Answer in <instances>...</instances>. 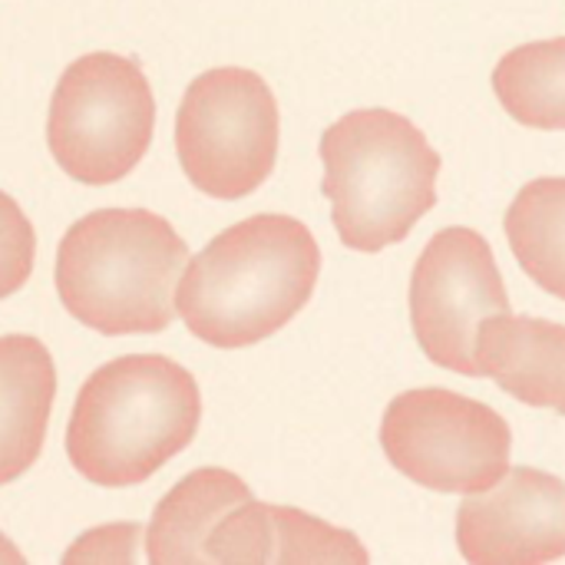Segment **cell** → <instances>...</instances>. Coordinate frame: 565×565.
<instances>
[{"instance_id": "cell-15", "label": "cell", "mask_w": 565, "mask_h": 565, "mask_svg": "<svg viewBox=\"0 0 565 565\" xmlns=\"http://www.w3.org/2000/svg\"><path fill=\"white\" fill-rule=\"evenodd\" d=\"M33 255H36V235L23 209L0 192V298L17 295L30 271H33Z\"/></svg>"}, {"instance_id": "cell-17", "label": "cell", "mask_w": 565, "mask_h": 565, "mask_svg": "<svg viewBox=\"0 0 565 565\" xmlns=\"http://www.w3.org/2000/svg\"><path fill=\"white\" fill-rule=\"evenodd\" d=\"M0 565H23V556H20V550L0 533Z\"/></svg>"}, {"instance_id": "cell-3", "label": "cell", "mask_w": 565, "mask_h": 565, "mask_svg": "<svg viewBox=\"0 0 565 565\" xmlns=\"http://www.w3.org/2000/svg\"><path fill=\"white\" fill-rule=\"evenodd\" d=\"M189 245L156 212L103 209L66 228L56 252V291L63 308L86 328L156 334L175 318L179 275Z\"/></svg>"}, {"instance_id": "cell-14", "label": "cell", "mask_w": 565, "mask_h": 565, "mask_svg": "<svg viewBox=\"0 0 565 565\" xmlns=\"http://www.w3.org/2000/svg\"><path fill=\"white\" fill-rule=\"evenodd\" d=\"M493 93L520 126L565 132V36L510 50L493 70Z\"/></svg>"}, {"instance_id": "cell-7", "label": "cell", "mask_w": 565, "mask_h": 565, "mask_svg": "<svg viewBox=\"0 0 565 565\" xmlns=\"http://www.w3.org/2000/svg\"><path fill=\"white\" fill-rule=\"evenodd\" d=\"M394 470L434 493H483L510 470V424L487 404L447 387L397 394L381 420Z\"/></svg>"}, {"instance_id": "cell-10", "label": "cell", "mask_w": 565, "mask_h": 565, "mask_svg": "<svg viewBox=\"0 0 565 565\" xmlns=\"http://www.w3.org/2000/svg\"><path fill=\"white\" fill-rule=\"evenodd\" d=\"M56 397V367L43 341L0 338V487L20 480L40 457Z\"/></svg>"}, {"instance_id": "cell-9", "label": "cell", "mask_w": 565, "mask_h": 565, "mask_svg": "<svg viewBox=\"0 0 565 565\" xmlns=\"http://www.w3.org/2000/svg\"><path fill=\"white\" fill-rule=\"evenodd\" d=\"M457 546L470 565H546L565 559V483L533 467L467 500L457 513Z\"/></svg>"}, {"instance_id": "cell-11", "label": "cell", "mask_w": 565, "mask_h": 565, "mask_svg": "<svg viewBox=\"0 0 565 565\" xmlns=\"http://www.w3.org/2000/svg\"><path fill=\"white\" fill-rule=\"evenodd\" d=\"M480 374L520 404L565 417V324L543 318H493L480 331Z\"/></svg>"}, {"instance_id": "cell-6", "label": "cell", "mask_w": 565, "mask_h": 565, "mask_svg": "<svg viewBox=\"0 0 565 565\" xmlns=\"http://www.w3.org/2000/svg\"><path fill=\"white\" fill-rule=\"evenodd\" d=\"M278 126L275 93L255 70L215 66L189 83L175 116L182 172L212 199H245L275 169Z\"/></svg>"}, {"instance_id": "cell-4", "label": "cell", "mask_w": 565, "mask_h": 565, "mask_svg": "<svg viewBox=\"0 0 565 565\" xmlns=\"http://www.w3.org/2000/svg\"><path fill=\"white\" fill-rule=\"evenodd\" d=\"M324 182L338 238L364 255L404 242L437 205L440 152L401 113L371 106L321 136Z\"/></svg>"}, {"instance_id": "cell-2", "label": "cell", "mask_w": 565, "mask_h": 565, "mask_svg": "<svg viewBox=\"0 0 565 565\" xmlns=\"http://www.w3.org/2000/svg\"><path fill=\"white\" fill-rule=\"evenodd\" d=\"M195 377L162 354L103 364L79 387L66 427V457L96 487H136L156 477L199 434Z\"/></svg>"}, {"instance_id": "cell-5", "label": "cell", "mask_w": 565, "mask_h": 565, "mask_svg": "<svg viewBox=\"0 0 565 565\" xmlns=\"http://www.w3.org/2000/svg\"><path fill=\"white\" fill-rule=\"evenodd\" d=\"M156 99L139 63L119 53H86L53 89L46 142L56 166L79 185H113L146 156Z\"/></svg>"}, {"instance_id": "cell-1", "label": "cell", "mask_w": 565, "mask_h": 565, "mask_svg": "<svg viewBox=\"0 0 565 565\" xmlns=\"http://www.w3.org/2000/svg\"><path fill=\"white\" fill-rule=\"evenodd\" d=\"M318 275L321 248L305 222L275 212L252 215L185 265L175 311L212 348H252L311 301Z\"/></svg>"}, {"instance_id": "cell-8", "label": "cell", "mask_w": 565, "mask_h": 565, "mask_svg": "<svg viewBox=\"0 0 565 565\" xmlns=\"http://www.w3.org/2000/svg\"><path fill=\"white\" fill-rule=\"evenodd\" d=\"M503 315H510V298L490 242L463 225L440 228L411 275V328L427 361L483 377L480 331Z\"/></svg>"}, {"instance_id": "cell-16", "label": "cell", "mask_w": 565, "mask_h": 565, "mask_svg": "<svg viewBox=\"0 0 565 565\" xmlns=\"http://www.w3.org/2000/svg\"><path fill=\"white\" fill-rule=\"evenodd\" d=\"M139 523H119V526H103L83 536L63 563H132L136 559V540H139Z\"/></svg>"}, {"instance_id": "cell-13", "label": "cell", "mask_w": 565, "mask_h": 565, "mask_svg": "<svg viewBox=\"0 0 565 565\" xmlns=\"http://www.w3.org/2000/svg\"><path fill=\"white\" fill-rule=\"evenodd\" d=\"M520 268L553 298L565 301V179H533L503 218Z\"/></svg>"}, {"instance_id": "cell-12", "label": "cell", "mask_w": 565, "mask_h": 565, "mask_svg": "<svg viewBox=\"0 0 565 565\" xmlns=\"http://www.w3.org/2000/svg\"><path fill=\"white\" fill-rule=\"evenodd\" d=\"M252 500L248 483L222 467H202L182 477L156 507L146 553L152 565H205V540L218 520Z\"/></svg>"}]
</instances>
